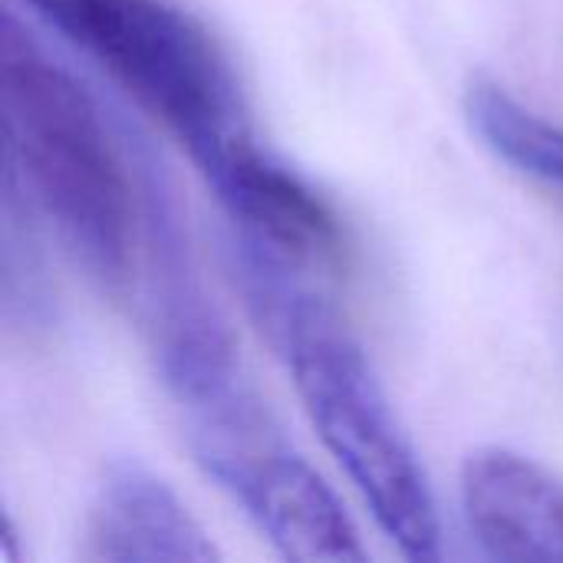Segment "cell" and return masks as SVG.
<instances>
[{"mask_svg": "<svg viewBox=\"0 0 563 563\" xmlns=\"http://www.w3.org/2000/svg\"><path fill=\"white\" fill-rule=\"evenodd\" d=\"M238 267L247 303L284 353L310 422L383 534L409 561H439L442 525L429 478L360 343L294 280V261L241 238Z\"/></svg>", "mask_w": 563, "mask_h": 563, "instance_id": "1", "label": "cell"}, {"mask_svg": "<svg viewBox=\"0 0 563 563\" xmlns=\"http://www.w3.org/2000/svg\"><path fill=\"white\" fill-rule=\"evenodd\" d=\"M7 175L53 221L82 271L125 294L139 241V181L125 135L92 92L7 10L0 20Z\"/></svg>", "mask_w": 563, "mask_h": 563, "instance_id": "2", "label": "cell"}, {"mask_svg": "<svg viewBox=\"0 0 563 563\" xmlns=\"http://www.w3.org/2000/svg\"><path fill=\"white\" fill-rule=\"evenodd\" d=\"M109 69L188 148L205 181L261 152L218 40L172 0H23Z\"/></svg>", "mask_w": 563, "mask_h": 563, "instance_id": "3", "label": "cell"}, {"mask_svg": "<svg viewBox=\"0 0 563 563\" xmlns=\"http://www.w3.org/2000/svg\"><path fill=\"white\" fill-rule=\"evenodd\" d=\"M462 511L485 558L563 563V482L544 465L478 449L462 468Z\"/></svg>", "mask_w": 563, "mask_h": 563, "instance_id": "4", "label": "cell"}, {"mask_svg": "<svg viewBox=\"0 0 563 563\" xmlns=\"http://www.w3.org/2000/svg\"><path fill=\"white\" fill-rule=\"evenodd\" d=\"M79 558L89 563H211L221 554L158 475L119 462L106 472L89 505Z\"/></svg>", "mask_w": 563, "mask_h": 563, "instance_id": "5", "label": "cell"}, {"mask_svg": "<svg viewBox=\"0 0 563 563\" xmlns=\"http://www.w3.org/2000/svg\"><path fill=\"white\" fill-rule=\"evenodd\" d=\"M280 558L300 563H360L366 561L363 541L323 485V478L290 445H277L254 462L228 492Z\"/></svg>", "mask_w": 563, "mask_h": 563, "instance_id": "6", "label": "cell"}, {"mask_svg": "<svg viewBox=\"0 0 563 563\" xmlns=\"http://www.w3.org/2000/svg\"><path fill=\"white\" fill-rule=\"evenodd\" d=\"M472 129L485 145L525 175L563 188V129L521 106L498 82L478 79L465 96Z\"/></svg>", "mask_w": 563, "mask_h": 563, "instance_id": "7", "label": "cell"}]
</instances>
